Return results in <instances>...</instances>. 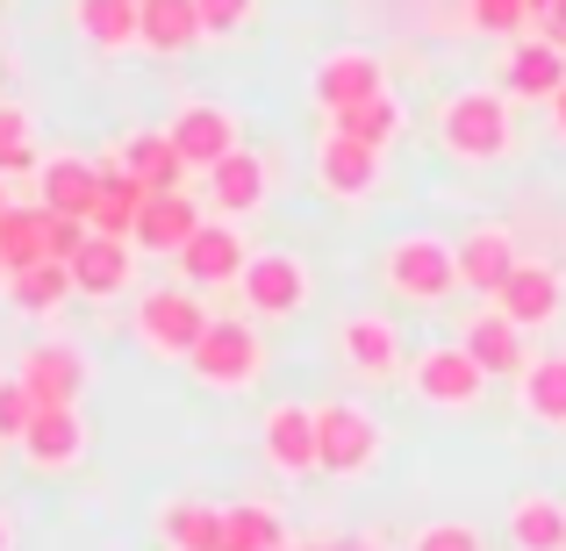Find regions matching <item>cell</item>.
<instances>
[{
    "label": "cell",
    "instance_id": "1",
    "mask_svg": "<svg viewBox=\"0 0 566 551\" xmlns=\"http://www.w3.org/2000/svg\"><path fill=\"white\" fill-rule=\"evenodd\" d=\"M516 137V115L502 86H459L438 100V151L459 166H502Z\"/></svg>",
    "mask_w": 566,
    "mask_h": 551
},
{
    "label": "cell",
    "instance_id": "2",
    "mask_svg": "<svg viewBox=\"0 0 566 551\" xmlns=\"http://www.w3.org/2000/svg\"><path fill=\"white\" fill-rule=\"evenodd\" d=\"M380 287L409 308H438L459 294V244L438 230H401L380 244Z\"/></svg>",
    "mask_w": 566,
    "mask_h": 551
},
{
    "label": "cell",
    "instance_id": "3",
    "mask_svg": "<svg viewBox=\"0 0 566 551\" xmlns=\"http://www.w3.org/2000/svg\"><path fill=\"white\" fill-rule=\"evenodd\" d=\"M316 458L331 480H374L387 458V423L366 401H316Z\"/></svg>",
    "mask_w": 566,
    "mask_h": 551
},
{
    "label": "cell",
    "instance_id": "4",
    "mask_svg": "<svg viewBox=\"0 0 566 551\" xmlns=\"http://www.w3.org/2000/svg\"><path fill=\"white\" fill-rule=\"evenodd\" d=\"M265 330L251 316H216L208 322V337L193 345V359H187V372H193V386H208V394H251V386L265 380Z\"/></svg>",
    "mask_w": 566,
    "mask_h": 551
},
{
    "label": "cell",
    "instance_id": "5",
    "mask_svg": "<svg viewBox=\"0 0 566 551\" xmlns=\"http://www.w3.org/2000/svg\"><path fill=\"white\" fill-rule=\"evenodd\" d=\"M237 301L251 322H294L316 301V273H308L302 251H251L244 279H237Z\"/></svg>",
    "mask_w": 566,
    "mask_h": 551
},
{
    "label": "cell",
    "instance_id": "6",
    "mask_svg": "<svg viewBox=\"0 0 566 551\" xmlns=\"http://www.w3.org/2000/svg\"><path fill=\"white\" fill-rule=\"evenodd\" d=\"M208 308H201V294L193 287H151V294H137V316H129V330H137V345L151 351V359H166V365H187L193 359V345L208 337Z\"/></svg>",
    "mask_w": 566,
    "mask_h": 551
},
{
    "label": "cell",
    "instance_id": "7",
    "mask_svg": "<svg viewBox=\"0 0 566 551\" xmlns=\"http://www.w3.org/2000/svg\"><path fill=\"white\" fill-rule=\"evenodd\" d=\"M401 380H409V394L423 401V409H438V415H467V409L488 401V372H481V359H473L467 345H423Z\"/></svg>",
    "mask_w": 566,
    "mask_h": 551
},
{
    "label": "cell",
    "instance_id": "8",
    "mask_svg": "<svg viewBox=\"0 0 566 551\" xmlns=\"http://www.w3.org/2000/svg\"><path fill=\"white\" fill-rule=\"evenodd\" d=\"M380 94H395V86H387L380 51H366V43H337V51H323L316 72H308V100L323 108V123H337V115L366 108V100H380Z\"/></svg>",
    "mask_w": 566,
    "mask_h": 551
},
{
    "label": "cell",
    "instance_id": "9",
    "mask_svg": "<svg viewBox=\"0 0 566 551\" xmlns=\"http://www.w3.org/2000/svg\"><path fill=\"white\" fill-rule=\"evenodd\" d=\"M308 180H316L323 201L366 208V201L387 187V151H374V144H352V137H337V129H323V144L308 151Z\"/></svg>",
    "mask_w": 566,
    "mask_h": 551
},
{
    "label": "cell",
    "instance_id": "10",
    "mask_svg": "<svg viewBox=\"0 0 566 551\" xmlns=\"http://www.w3.org/2000/svg\"><path fill=\"white\" fill-rule=\"evenodd\" d=\"M331 351H337V365H345L352 380H366V386H387L395 372H409V359H401V322L380 316V308H359V316L337 322Z\"/></svg>",
    "mask_w": 566,
    "mask_h": 551
},
{
    "label": "cell",
    "instance_id": "11",
    "mask_svg": "<svg viewBox=\"0 0 566 551\" xmlns=\"http://www.w3.org/2000/svg\"><path fill=\"white\" fill-rule=\"evenodd\" d=\"M14 380L36 394V409H80V394L94 386V359H86L72 337H43V345L22 351Z\"/></svg>",
    "mask_w": 566,
    "mask_h": 551
},
{
    "label": "cell",
    "instance_id": "12",
    "mask_svg": "<svg viewBox=\"0 0 566 551\" xmlns=\"http://www.w3.org/2000/svg\"><path fill=\"white\" fill-rule=\"evenodd\" d=\"M180 279L193 294H208V287H237L244 279V265H251V244H244V230H237L230 215H208L201 230H193V244L180 251Z\"/></svg>",
    "mask_w": 566,
    "mask_h": 551
},
{
    "label": "cell",
    "instance_id": "13",
    "mask_svg": "<svg viewBox=\"0 0 566 551\" xmlns=\"http://www.w3.org/2000/svg\"><path fill=\"white\" fill-rule=\"evenodd\" d=\"M259 452L280 480H302V473H323L316 458V409L308 401H273L259 415Z\"/></svg>",
    "mask_w": 566,
    "mask_h": 551
},
{
    "label": "cell",
    "instance_id": "14",
    "mask_svg": "<svg viewBox=\"0 0 566 551\" xmlns=\"http://www.w3.org/2000/svg\"><path fill=\"white\" fill-rule=\"evenodd\" d=\"M86 444H94V430H86L80 409H36V423H29V437L14 444V452H22L29 473L57 480V473H80L86 466Z\"/></svg>",
    "mask_w": 566,
    "mask_h": 551
},
{
    "label": "cell",
    "instance_id": "15",
    "mask_svg": "<svg viewBox=\"0 0 566 551\" xmlns=\"http://www.w3.org/2000/svg\"><path fill=\"white\" fill-rule=\"evenodd\" d=\"M516 265H524V251H516L510 222H473V230H459V287L467 294L495 301V294L510 287Z\"/></svg>",
    "mask_w": 566,
    "mask_h": 551
},
{
    "label": "cell",
    "instance_id": "16",
    "mask_svg": "<svg viewBox=\"0 0 566 551\" xmlns=\"http://www.w3.org/2000/svg\"><path fill=\"white\" fill-rule=\"evenodd\" d=\"M502 94L553 108V100L566 94V51L545 43L538 29H531V36H510V43H502Z\"/></svg>",
    "mask_w": 566,
    "mask_h": 551
},
{
    "label": "cell",
    "instance_id": "17",
    "mask_svg": "<svg viewBox=\"0 0 566 551\" xmlns=\"http://www.w3.org/2000/svg\"><path fill=\"white\" fill-rule=\"evenodd\" d=\"M166 137H172V151L187 158V172H216L222 158L244 144V129H237V115L216 108V100H187V108L166 123Z\"/></svg>",
    "mask_w": 566,
    "mask_h": 551
},
{
    "label": "cell",
    "instance_id": "18",
    "mask_svg": "<svg viewBox=\"0 0 566 551\" xmlns=\"http://www.w3.org/2000/svg\"><path fill=\"white\" fill-rule=\"evenodd\" d=\"M495 308L516 322V330H531V337L553 330L559 308H566V273H559V265H545V258H524L510 273V287L495 294Z\"/></svg>",
    "mask_w": 566,
    "mask_h": 551
},
{
    "label": "cell",
    "instance_id": "19",
    "mask_svg": "<svg viewBox=\"0 0 566 551\" xmlns=\"http://www.w3.org/2000/svg\"><path fill=\"white\" fill-rule=\"evenodd\" d=\"M201 180H208V208H216V215L244 222V215H259V208H265V193H273V166H265V151L237 144V151L222 158L216 172H201Z\"/></svg>",
    "mask_w": 566,
    "mask_h": 551
},
{
    "label": "cell",
    "instance_id": "20",
    "mask_svg": "<svg viewBox=\"0 0 566 551\" xmlns=\"http://www.w3.org/2000/svg\"><path fill=\"white\" fill-rule=\"evenodd\" d=\"M137 258L144 251L129 244V236H86L80 258H72V287H80V301H115V294L137 287Z\"/></svg>",
    "mask_w": 566,
    "mask_h": 551
},
{
    "label": "cell",
    "instance_id": "21",
    "mask_svg": "<svg viewBox=\"0 0 566 551\" xmlns=\"http://www.w3.org/2000/svg\"><path fill=\"white\" fill-rule=\"evenodd\" d=\"M201 201H193V193L180 187V193H151V201H144V215H137V236H129V244L144 251V258H180V251L193 244V230H201Z\"/></svg>",
    "mask_w": 566,
    "mask_h": 551
},
{
    "label": "cell",
    "instance_id": "22",
    "mask_svg": "<svg viewBox=\"0 0 566 551\" xmlns=\"http://www.w3.org/2000/svg\"><path fill=\"white\" fill-rule=\"evenodd\" d=\"M94 201H101V166H94V158L57 151V158H43V166H36V208L86 222V215H94Z\"/></svg>",
    "mask_w": 566,
    "mask_h": 551
},
{
    "label": "cell",
    "instance_id": "23",
    "mask_svg": "<svg viewBox=\"0 0 566 551\" xmlns=\"http://www.w3.org/2000/svg\"><path fill=\"white\" fill-rule=\"evenodd\" d=\"M459 345H467L473 359H481V372H488V380H516V372L531 365V330H516V322L502 316L495 301H488L481 316L467 322V337H459Z\"/></svg>",
    "mask_w": 566,
    "mask_h": 551
},
{
    "label": "cell",
    "instance_id": "24",
    "mask_svg": "<svg viewBox=\"0 0 566 551\" xmlns=\"http://www.w3.org/2000/svg\"><path fill=\"white\" fill-rule=\"evenodd\" d=\"M201 43H208V29H201V8H193V0H144V14H137V51L187 57V51H201Z\"/></svg>",
    "mask_w": 566,
    "mask_h": 551
},
{
    "label": "cell",
    "instance_id": "25",
    "mask_svg": "<svg viewBox=\"0 0 566 551\" xmlns=\"http://www.w3.org/2000/svg\"><path fill=\"white\" fill-rule=\"evenodd\" d=\"M502 538H510V551H566V501L545 487L516 495L502 509Z\"/></svg>",
    "mask_w": 566,
    "mask_h": 551
},
{
    "label": "cell",
    "instance_id": "26",
    "mask_svg": "<svg viewBox=\"0 0 566 551\" xmlns=\"http://www.w3.org/2000/svg\"><path fill=\"white\" fill-rule=\"evenodd\" d=\"M137 14H144V0H72V29L101 57L137 51Z\"/></svg>",
    "mask_w": 566,
    "mask_h": 551
},
{
    "label": "cell",
    "instance_id": "27",
    "mask_svg": "<svg viewBox=\"0 0 566 551\" xmlns=\"http://www.w3.org/2000/svg\"><path fill=\"white\" fill-rule=\"evenodd\" d=\"M115 166H123L129 180H144L151 193H180V187H187V158L172 151L166 129H129L123 151H115Z\"/></svg>",
    "mask_w": 566,
    "mask_h": 551
},
{
    "label": "cell",
    "instance_id": "28",
    "mask_svg": "<svg viewBox=\"0 0 566 551\" xmlns=\"http://www.w3.org/2000/svg\"><path fill=\"white\" fill-rule=\"evenodd\" d=\"M516 409L538 430H566V351H545L516 372Z\"/></svg>",
    "mask_w": 566,
    "mask_h": 551
},
{
    "label": "cell",
    "instance_id": "29",
    "mask_svg": "<svg viewBox=\"0 0 566 551\" xmlns=\"http://www.w3.org/2000/svg\"><path fill=\"white\" fill-rule=\"evenodd\" d=\"M144 201H151V187L144 180H129L123 166H101V201H94V236H137V215H144Z\"/></svg>",
    "mask_w": 566,
    "mask_h": 551
},
{
    "label": "cell",
    "instance_id": "30",
    "mask_svg": "<svg viewBox=\"0 0 566 551\" xmlns=\"http://www.w3.org/2000/svg\"><path fill=\"white\" fill-rule=\"evenodd\" d=\"M72 265L43 258V265H22V273H8V301L22 308V316H57V308L72 301Z\"/></svg>",
    "mask_w": 566,
    "mask_h": 551
},
{
    "label": "cell",
    "instance_id": "31",
    "mask_svg": "<svg viewBox=\"0 0 566 551\" xmlns=\"http://www.w3.org/2000/svg\"><path fill=\"white\" fill-rule=\"evenodd\" d=\"M158 538H166V551H222V509L216 501H166Z\"/></svg>",
    "mask_w": 566,
    "mask_h": 551
},
{
    "label": "cell",
    "instance_id": "32",
    "mask_svg": "<svg viewBox=\"0 0 566 551\" xmlns=\"http://www.w3.org/2000/svg\"><path fill=\"white\" fill-rule=\"evenodd\" d=\"M222 551H287V523L265 501H230L222 509Z\"/></svg>",
    "mask_w": 566,
    "mask_h": 551
},
{
    "label": "cell",
    "instance_id": "33",
    "mask_svg": "<svg viewBox=\"0 0 566 551\" xmlns=\"http://www.w3.org/2000/svg\"><path fill=\"white\" fill-rule=\"evenodd\" d=\"M331 129H337V137H352V144H374V151H395L401 129H409V115H401V94H380V100H366V108L337 115Z\"/></svg>",
    "mask_w": 566,
    "mask_h": 551
},
{
    "label": "cell",
    "instance_id": "34",
    "mask_svg": "<svg viewBox=\"0 0 566 551\" xmlns=\"http://www.w3.org/2000/svg\"><path fill=\"white\" fill-rule=\"evenodd\" d=\"M36 115L22 108V100H0V180H14V172H36Z\"/></svg>",
    "mask_w": 566,
    "mask_h": 551
},
{
    "label": "cell",
    "instance_id": "35",
    "mask_svg": "<svg viewBox=\"0 0 566 551\" xmlns=\"http://www.w3.org/2000/svg\"><path fill=\"white\" fill-rule=\"evenodd\" d=\"M43 208H8L0 215V258H8V273H22V265H43L51 251H43Z\"/></svg>",
    "mask_w": 566,
    "mask_h": 551
},
{
    "label": "cell",
    "instance_id": "36",
    "mask_svg": "<svg viewBox=\"0 0 566 551\" xmlns=\"http://www.w3.org/2000/svg\"><path fill=\"white\" fill-rule=\"evenodd\" d=\"M401 551H495L488 544L481 523H459V516H430V523H416L409 538H401Z\"/></svg>",
    "mask_w": 566,
    "mask_h": 551
},
{
    "label": "cell",
    "instance_id": "37",
    "mask_svg": "<svg viewBox=\"0 0 566 551\" xmlns=\"http://www.w3.org/2000/svg\"><path fill=\"white\" fill-rule=\"evenodd\" d=\"M193 8H201L208 43H230V36H244V29L259 22V0H193Z\"/></svg>",
    "mask_w": 566,
    "mask_h": 551
},
{
    "label": "cell",
    "instance_id": "38",
    "mask_svg": "<svg viewBox=\"0 0 566 551\" xmlns=\"http://www.w3.org/2000/svg\"><path fill=\"white\" fill-rule=\"evenodd\" d=\"M29 423H36V394L8 372V380H0V444H22Z\"/></svg>",
    "mask_w": 566,
    "mask_h": 551
},
{
    "label": "cell",
    "instance_id": "39",
    "mask_svg": "<svg viewBox=\"0 0 566 551\" xmlns=\"http://www.w3.org/2000/svg\"><path fill=\"white\" fill-rule=\"evenodd\" d=\"M531 29L566 51V0H531Z\"/></svg>",
    "mask_w": 566,
    "mask_h": 551
},
{
    "label": "cell",
    "instance_id": "40",
    "mask_svg": "<svg viewBox=\"0 0 566 551\" xmlns=\"http://www.w3.org/2000/svg\"><path fill=\"white\" fill-rule=\"evenodd\" d=\"M308 551H380V538H323V544H308Z\"/></svg>",
    "mask_w": 566,
    "mask_h": 551
},
{
    "label": "cell",
    "instance_id": "41",
    "mask_svg": "<svg viewBox=\"0 0 566 551\" xmlns=\"http://www.w3.org/2000/svg\"><path fill=\"white\" fill-rule=\"evenodd\" d=\"M553 137H559V144H566V94H559V100H553Z\"/></svg>",
    "mask_w": 566,
    "mask_h": 551
},
{
    "label": "cell",
    "instance_id": "42",
    "mask_svg": "<svg viewBox=\"0 0 566 551\" xmlns=\"http://www.w3.org/2000/svg\"><path fill=\"white\" fill-rule=\"evenodd\" d=\"M0 551H14V516L0 509Z\"/></svg>",
    "mask_w": 566,
    "mask_h": 551
},
{
    "label": "cell",
    "instance_id": "43",
    "mask_svg": "<svg viewBox=\"0 0 566 551\" xmlns=\"http://www.w3.org/2000/svg\"><path fill=\"white\" fill-rule=\"evenodd\" d=\"M8 208H14V201H8V180H0V215H8Z\"/></svg>",
    "mask_w": 566,
    "mask_h": 551
},
{
    "label": "cell",
    "instance_id": "44",
    "mask_svg": "<svg viewBox=\"0 0 566 551\" xmlns=\"http://www.w3.org/2000/svg\"><path fill=\"white\" fill-rule=\"evenodd\" d=\"M0 287H8V258H0Z\"/></svg>",
    "mask_w": 566,
    "mask_h": 551
},
{
    "label": "cell",
    "instance_id": "45",
    "mask_svg": "<svg viewBox=\"0 0 566 551\" xmlns=\"http://www.w3.org/2000/svg\"><path fill=\"white\" fill-rule=\"evenodd\" d=\"M287 551H308V544H287Z\"/></svg>",
    "mask_w": 566,
    "mask_h": 551
}]
</instances>
